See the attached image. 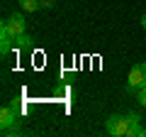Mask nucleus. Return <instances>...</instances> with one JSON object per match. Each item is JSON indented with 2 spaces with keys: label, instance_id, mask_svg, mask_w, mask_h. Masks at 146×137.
<instances>
[{
  "label": "nucleus",
  "instance_id": "11",
  "mask_svg": "<svg viewBox=\"0 0 146 137\" xmlns=\"http://www.w3.org/2000/svg\"><path fill=\"white\" fill-rule=\"evenodd\" d=\"M141 27H144V30H146V12H144V15H141Z\"/></svg>",
  "mask_w": 146,
  "mask_h": 137
},
{
  "label": "nucleus",
  "instance_id": "10",
  "mask_svg": "<svg viewBox=\"0 0 146 137\" xmlns=\"http://www.w3.org/2000/svg\"><path fill=\"white\" fill-rule=\"evenodd\" d=\"M39 3H42V7H44V10H51V7L56 5V0H39Z\"/></svg>",
  "mask_w": 146,
  "mask_h": 137
},
{
  "label": "nucleus",
  "instance_id": "4",
  "mask_svg": "<svg viewBox=\"0 0 146 137\" xmlns=\"http://www.w3.org/2000/svg\"><path fill=\"white\" fill-rule=\"evenodd\" d=\"M144 86H146V61H141V64H136V66H131L127 88L129 91H141Z\"/></svg>",
  "mask_w": 146,
  "mask_h": 137
},
{
  "label": "nucleus",
  "instance_id": "9",
  "mask_svg": "<svg viewBox=\"0 0 146 137\" xmlns=\"http://www.w3.org/2000/svg\"><path fill=\"white\" fill-rule=\"evenodd\" d=\"M136 100H139L141 108H146V86H144L141 91H136Z\"/></svg>",
  "mask_w": 146,
  "mask_h": 137
},
{
  "label": "nucleus",
  "instance_id": "8",
  "mask_svg": "<svg viewBox=\"0 0 146 137\" xmlns=\"http://www.w3.org/2000/svg\"><path fill=\"white\" fill-rule=\"evenodd\" d=\"M12 47H15V44H12V37H10V34H3V32H0V54L5 56V54L10 52Z\"/></svg>",
  "mask_w": 146,
  "mask_h": 137
},
{
  "label": "nucleus",
  "instance_id": "5",
  "mask_svg": "<svg viewBox=\"0 0 146 137\" xmlns=\"http://www.w3.org/2000/svg\"><path fill=\"white\" fill-rule=\"evenodd\" d=\"M127 120H129V132H127V137H144L146 135L139 113H127Z\"/></svg>",
  "mask_w": 146,
  "mask_h": 137
},
{
  "label": "nucleus",
  "instance_id": "2",
  "mask_svg": "<svg viewBox=\"0 0 146 137\" xmlns=\"http://www.w3.org/2000/svg\"><path fill=\"white\" fill-rule=\"evenodd\" d=\"M0 32H3V34H10L12 39L20 37V34H25V32H27V20H25V15H22V12H15V15H10L5 22H3Z\"/></svg>",
  "mask_w": 146,
  "mask_h": 137
},
{
  "label": "nucleus",
  "instance_id": "7",
  "mask_svg": "<svg viewBox=\"0 0 146 137\" xmlns=\"http://www.w3.org/2000/svg\"><path fill=\"white\" fill-rule=\"evenodd\" d=\"M20 3V7L25 12H36V10H42V3L39 0H17Z\"/></svg>",
  "mask_w": 146,
  "mask_h": 137
},
{
  "label": "nucleus",
  "instance_id": "6",
  "mask_svg": "<svg viewBox=\"0 0 146 137\" xmlns=\"http://www.w3.org/2000/svg\"><path fill=\"white\" fill-rule=\"evenodd\" d=\"M32 42H34V39H32L29 34H27V32H25V34H20V37H15V39H12L15 49H29V47H32Z\"/></svg>",
  "mask_w": 146,
  "mask_h": 137
},
{
  "label": "nucleus",
  "instance_id": "3",
  "mask_svg": "<svg viewBox=\"0 0 146 137\" xmlns=\"http://www.w3.org/2000/svg\"><path fill=\"white\" fill-rule=\"evenodd\" d=\"M105 127H107L110 135H115V137H127L129 120H127V115H110L107 122H105Z\"/></svg>",
  "mask_w": 146,
  "mask_h": 137
},
{
  "label": "nucleus",
  "instance_id": "1",
  "mask_svg": "<svg viewBox=\"0 0 146 137\" xmlns=\"http://www.w3.org/2000/svg\"><path fill=\"white\" fill-rule=\"evenodd\" d=\"M17 130H20V120H17L15 105H5L0 110V132L7 137V135H15Z\"/></svg>",
  "mask_w": 146,
  "mask_h": 137
}]
</instances>
